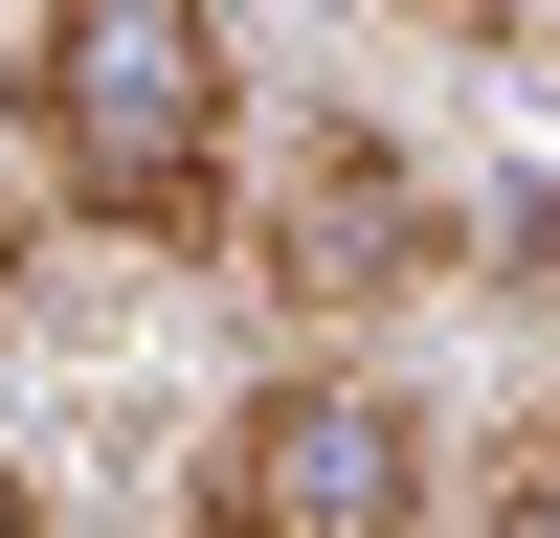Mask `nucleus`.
<instances>
[{"instance_id": "1", "label": "nucleus", "mask_w": 560, "mask_h": 538, "mask_svg": "<svg viewBox=\"0 0 560 538\" xmlns=\"http://www.w3.org/2000/svg\"><path fill=\"white\" fill-rule=\"evenodd\" d=\"M23 157L113 247H224L247 224V68L224 0H23Z\"/></svg>"}, {"instance_id": "2", "label": "nucleus", "mask_w": 560, "mask_h": 538, "mask_svg": "<svg viewBox=\"0 0 560 538\" xmlns=\"http://www.w3.org/2000/svg\"><path fill=\"white\" fill-rule=\"evenodd\" d=\"M202 538H427V404L382 359H269L202 426Z\"/></svg>"}, {"instance_id": "3", "label": "nucleus", "mask_w": 560, "mask_h": 538, "mask_svg": "<svg viewBox=\"0 0 560 538\" xmlns=\"http://www.w3.org/2000/svg\"><path fill=\"white\" fill-rule=\"evenodd\" d=\"M224 247H247V292H269V314L359 337V314H404V292L448 269V179L404 157L382 113H292V157L247 179V224H224Z\"/></svg>"}, {"instance_id": "4", "label": "nucleus", "mask_w": 560, "mask_h": 538, "mask_svg": "<svg viewBox=\"0 0 560 538\" xmlns=\"http://www.w3.org/2000/svg\"><path fill=\"white\" fill-rule=\"evenodd\" d=\"M471 538H560V404L471 448Z\"/></svg>"}, {"instance_id": "5", "label": "nucleus", "mask_w": 560, "mask_h": 538, "mask_svg": "<svg viewBox=\"0 0 560 538\" xmlns=\"http://www.w3.org/2000/svg\"><path fill=\"white\" fill-rule=\"evenodd\" d=\"M0 538H45V493H23V448H0Z\"/></svg>"}]
</instances>
